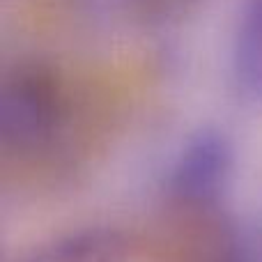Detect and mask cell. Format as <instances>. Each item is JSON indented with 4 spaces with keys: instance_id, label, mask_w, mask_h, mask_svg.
Listing matches in <instances>:
<instances>
[{
    "instance_id": "cell-1",
    "label": "cell",
    "mask_w": 262,
    "mask_h": 262,
    "mask_svg": "<svg viewBox=\"0 0 262 262\" xmlns=\"http://www.w3.org/2000/svg\"><path fill=\"white\" fill-rule=\"evenodd\" d=\"M72 127V101L60 74L46 64H21L0 90V140L21 159L60 154Z\"/></svg>"
},
{
    "instance_id": "cell-2",
    "label": "cell",
    "mask_w": 262,
    "mask_h": 262,
    "mask_svg": "<svg viewBox=\"0 0 262 262\" xmlns=\"http://www.w3.org/2000/svg\"><path fill=\"white\" fill-rule=\"evenodd\" d=\"M235 145L216 127L189 136L166 168L163 193L170 207L186 214H212L223 205L235 177Z\"/></svg>"
},
{
    "instance_id": "cell-3",
    "label": "cell",
    "mask_w": 262,
    "mask_h": 262,
    "mask_svg": "<svg viewBox=\"0 0 262 262\" xmlns=\"http://www.w3.org/2000/svg\"><path fill=\"white\" fill-rule=\"evenodd\" d=\"M16 262H129V242L115 228H78L41 242Z\"/></svg>"
},
{
    "instance_id": "cell-4",
    "label": "cell",
    "mask_w": 262,
    "mask_h": 262,
    "mask_svg": "<svg viewBox=\"0 0 262 262\" xmlns=\"http://www.w3.org/2000/svg\"><path fill=\"white\" fill-rule=\"evenodd\" d=\"M230 69L237 88L262 104V0H249L237 18Z\"/></svg>"
},
{
    "instance_id": "cell-5",
    "label": "cell",
    "mask_w": 262,
    "mask_h": 262,
    "mask_svg": "<svg viewBox=\"0 0 262 262\" xmlns=\"http://www.w3.org/2000/svg\"><path fill=\"white\" fill-rule=\"evenodd\" d=\"M212 262H251V260H249V255L244 253L242 244L235 239V235L226 232V235H221V239H219V249H216V253L212 255Z\"/></svg>"
}]
</instances>
